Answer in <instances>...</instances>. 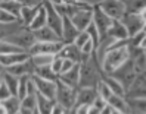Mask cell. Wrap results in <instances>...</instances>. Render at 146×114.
<instances>
[{
	"mask_svg": "<svg viewBox=\"0 0 146 114\" xmlns=\"http://www.w3.org/2000/svg\"><path fill=\"white\" fill-rule=\"evenodd\" d=\"M128 60H130L128 41H115L100 61L102 72L105 75H112L119 67H123Z\"/></svg>",
	"mask_w": 146,
	"mask_h": 114,
	"instance_id": "1",
	"label": "cell"
},
{
	"mask_svg": "<svg viewBox=\"0 0 146 114\" xmlns=\"http://www.w3.org/2000/svg\"><path fill=\"white\" fill-rule=\"evenodd\" d=\"M102 67L96 54L84 60L80 64V88H96L102 81Z\"/></svg>",
	"mask_w": 146,
	"mask_h": 114,
	"instance_id": "2",
	"label": "cell"
},
{
	"mask_svg": "<svg viewBox=\"0 0 146 114\" xmlns=\"http://www.w3.org/2000/svg\"><path fill=\"white\" fill-rule=\"evenodd\" d=\"M5 41H7L9 44L15 46L16 48H19L22 51H30V48L36 44V38H34L33 32L28 29V28H24V29H19L13 34H11L9 37H6Z\"/></svg>",
	"mask_w": 146,
	"mask_h": 114,
	"instance_id": "3",
	"label": "cell"
},
{
	"mask_svg": "<svg viewBox=\"0 0 146 114\" xmlns=\"http://www.w3.org/2000/svg\"><path fill=\"white\" fill-rule=\"evenodd\" d=\"M98 5L102 9V12L112 21H121L125 15V5L123 0H102Z\"/></svg>",
	"mask_w": 146,
	"mask_h": 114,
	"instance_id": "4",
	"label": "cell"
},
{
	"mask_svg": "<svg viewBox=\"0 0 146 114\" xmlns=\"http://www.w3.org/2000/svg\"><path fill=\"white\" fill-rule=\"evenodd\" d=\"M111 76L115 78L117 81L124 86L125 94H127V91H128V88H130V86L134 83L136 79L139 78V75L136 73V70H134V67H133V63H131L130 60H128L123 67H119L117 72H114Z\"/></svg>",
	"mask_w": 146,
	"mask_h": 114,
	"instance_id": "5",
	"label": "cell"
},
{
	"mask_svg": "<svg viewBox=\"0 0 146 114\" xmlns=\"http://www.w3.org/2000/svg\"><path fill=\"white\" fill-rule=\"evenodd\" d=\"M58 89H56V102L62 104L65 108L71 110L75 105V100H77V91L75 88H71L65 83H62L61 81H58Z\"/></svg>",
	"mask_w": 146,
	"mask_h": 114,
	"instance_id": "6",
	"label": "cell"
},
{
	"mask_svg": "<svg viewBox=\"0 0 146 114\" xmlns=\"http://www.w3.org/2000/svg\"><path fill=\"white\" fill-rule=\"evenodd\" d=\"M98 3L99 2H96V5H94V7H93V25L98 28V31L100 34V38H105L108 35V31H109V28H111V25H112L114 21L102 12V9L99 7Z\"/></svg>",
	"mask_w": 146,
	"mask_h": 114,
	"instance_id": "7",
	"label": "cell"
},
{
	"mask_svg": "<svg viewBox=\"0 0 146 114\" xmlns=\"http://www.w3.org/2000/svg\"><path fill=\"white\" fill-rule=\"evenodd\" d=\"M46 9V13H47V26L52 29L55 34H58L62 40V28H64V18L59 15L55 7L52 5V2H43Z\"/></svg>",
	"mask_w": 146,
	"mask_h": 114,
	"instance_id": "8",
	"label": "cell"
},
{
	"mask_svg": "<svg viewBox=\"0 0 146 114\" xmlns=\"http://www.w3.org/2000/svg\"><path fill=\"white\" fill-rule=\"evenodd\" d=\"M65 44L62 41L58 42H36L34 46L30 48L28 54L30 56H36V54H50V56H58L61 50L64 48Z\"/></svg>",
	"mask_w": 146,
	"mask_h": 114,
	"instance_id": "9",
	"label": "cell"
},
{
	"mask_svg": "<svg viewBox=\"0 0 146 114\" xmlns=\"http://www.w3.org/2000/svg\"><path fill=\"white\" fill-rule=\"evenodd\" d=\"M33 81L36 83V88H37V94L44 96V98L50 100V101H56V89H58V81L53 82V81H44V79H40V78H36L33 76Z\"/></svg>",
	"mask_w": 146,
	"mask_h": 114,
	"instance_id": "10",
	"label": "cell"
},
{
	"mask_svg": "<svg viewBox=\"0 0 146 114\" xmlns=\"http://www.w3.org/2000/svg\"><path fill=\"white\" fill-rule=\"evenodd\" d=\"M123 25L125 26V29L128 32V37H134L136 34H139L143 31V25H145V21L140 18V15L137 13H125L121 19Z\"/></svg>",
	"mask_w": 146,
	"mask_h": 114,
	"instance_id": "11",
	"label": "cell"
},
{
	"mask_svg": "<svg viewBox=\"0 0 146 114\" xmlns=\"http://www.w3.org/2000/svg\"><path fill=\"white\" fill-rule=\"evenodd\" d=\"M30 60V54L27 51H21V53H11V54H5V56H0V64L2 67L6 69H11L13 66H18L21 63H25V61Z\"/></svg>",
	"mask_w": 146,
	"mask_h": 114,
	"instance_id": "12",
	"label": "cell"
},
{
	"mask_svg": "<svg viewBox=\"0 0 146 114\" xmlns=\"http://www.w3.org/2000/svg\"><path fill=\"white\" fill-rule=\"evenodd\" d=\"M130 61L133 63V67L136 70V73L142 76L146 73V54L145 51L140 48H130Z\"/></svg>",
	"mask_w": 146,
	"mask_h": 114,
	"instance_id": "13",
	"label": "cell"
},
{
	"mask_svg": "<svg viewBox=\"0 0 146 114\" xmlns=\"http://www.w3.org/2000/svg\"><path fill=\"white\" fill-rule=\"evenodd\" d=\"M125 98L127 100H145L146 98V82H145L143 75L137 78L134 83L128 88Z\"/></svg>",
	"mask_w": 146,
	"mask_h": 114,
	"instance_id": "14",
	"label": "cell"
},
{
	"mask_svg": "<svg viewBox=\"0 0 146 114\" xmlns=\"http://www.w3.org/2000/svg\"><path fill=\"white\" fill-rule=\"evenodd\" d=\"M59 57L66 59V60H71L77 64H81L83 63V54H81V50L75 46V44H65L64 48L61 50V53L58 54Z\"/></svg>",
	"mask_w": 146,
	"mask_h": 114,
	"instance_id": "15",
	"label": "cell"
},
{
	"mask_svg": "<svg viewBox=\"0 0 146 114\" xmlns=\"http://www.w3.org/2000/svg\"><path fill=\"white\" fill-rule=\"evenodd\" d=\"M43 7V2L37 6H25L22 5V10H21V15H19V22L25 26V28H28L31 25V22L34 21V18L37 16V13L40 12V9Z\"/></svg>",
	"mask_w": 146,
	"mask_h": 114,
	"instance_id": "16",
	"label": "cell"
},
{
	"mask_svg": "<svg viewBox=\"0 0 146 114\" xmlns=\"http://www.w3.org/2000/svg\"><path fill=\"white\" fill-rule=\"evenodd\" d=\"M80 31L75 28V25L71 22L68 16L64 18V28H62V42L64 44H74L75 38L78 37Z\"/></svg>",
	"mask_w": 146,
	"mask_h": 114,
	"instance_id": "17",
	"label": "cell"
},
{
	"mask_svg": "<svg viewBox=\"0 0 146 114\" xmlns=\"http://www.w3.org/2000/svg\"><path fill=\"white\" fill-rule=\"evenodd\" d=\"M58 81H61L62 83L71 86V88L78 89V88H80V64H75L70 72L61 75L58 78Z\"/></svg>",
	"mask_w": 146,
	"mask_h": 114,
	"instance_id": "18",
	"label": "cell"
},
{
	"mask_svg": "<svg viewBox=\"0 0 146 114\" xmlns=\"http://www.w3.org/2000/svg\"><path fill=\"white\" fill-rule=\"evenodd\" d=\"M106 37H109L111 40H114V41H128V38H130L128 37L127 29H125V26L123 25L121 21H114L112 22Z\"/></svg>",
	"mask_w": 146,
	"mask_h": 114,
	"instance_id": "19",
	"label": "cell"
},
{
	"mask_svg": "<svg viewBox=\"0 0 146 114\" xmlns=\"http://www.w3.org/2000/svg\"><path fill=\"white\" fill-rule=\"evenodd\" d=\"M98 96V91L96 88H78L77 91V100H75V105H92L93 101Z\"/></svg>",
	"mask_w": 146,
	"mask_h": 114,
	"instance_id": "20",
	"label": "cell"
},
{
	"mask_svg": "<svg viewBox=\"0 0 146 114\" xmlns=\"http://www.w3.org/2000/svg\"><path fill=\"white\" fill-rule=\"evenodd\" d=\"M6 72H9L11 75L21 78V76H34V72H36V66L33 64L31 59L25 63H21L18 66H13L11 69H6Z\"/></svg>",
	"mask_w": 146,
	"mask_h": 114,
	"instance_id": "21",
	"label": "cell"
},
{
	"mask_svg": "<svg viewBox=\"0 0 146 114\" xmlns=\"http://www.w3.org/2000/svg\"><path fill=\"white\" fill-rule=\"evenodd\" d=\"M34 38H36V42H58V41H62L61 37L58 34H55L49 26H44L38 31H34L33 32Z\"/></svg>",
	"mask_w": 146,
	"mask_h": 114,
	"instance_id": "22",
	"label": "cell"
},
{
	"mask_svg": "<svg viewBox=\"0 0 146 114\" xmlns=\"http://www.w3.org/2000/svg\"><path fill=\"white\" fill-rule=\"evenodd\" d=\"M0 9L5 12L12 15L13 18L19 21V15L22 10V2H16V0H0Z\"/></svg>",
	"mask_w": 146,
	"mask_h": 114,
	"instance_id": "23",
	"label": "cell"
},
{
	"mask_svg": "<svg viewBox=\"0 0 146 114\" xmlns=\"http://www.w3.org/2000/svg\"><path fill=\"white\" fill-rule=\"evenodd\" d=\"M102 81H104L108 86H109V89L112 91L114 95H118V96H125V89H124V86L119 83L115 78H112L111 75H102Z\"/></svg>",
	"mask_w": 146,
	"mask_h": 114,
	"instance_id": "24",
	"label": "cell"
},
{
	"mask_svg": "<svg viewBox=\"0 0 146 114\" xmlns=\"http://www.w3.org/2000/svg\"><path fill=\"white\" fill-rule=\"evenodd\" d=\"M44 26H47V13H46V9H44V5H43V7L40 9V12L37 13V16L34 18V21L31 22V25L28 26V29L31 32L34 31H38L41 28H44Z\"/></svg>",
	"mask_w": 146,
	"mask_h": 114,
	"instance_id": "25",
	"label": "cell"
},
{
	"mask_svg": "<svg viewBox=\"0 0 146 114\" xmlns=\"http://www.w3.org/2000/svg\"><path fill=\"white\" fill-rule=\"evenodd\" d=\"M108 105H111L112 108L115 110H119L124 114H128L130 113V108H128V104H127V100L125 96H118V95H112L111 98L108 100Z\"/></svg>",
	"mask_w": 146,
	"mask_h": 114,
	"instance_id": "26",
	"label": "cell"
},
{
	"mask_svg": "<svg viewBox=\"0 0 146 114\" xmlns=\"http://www.w3.org/2000/svg\"><path fill=\"white\" fill-rule=\"evenodd\" d=\"M3 82L6 83V86L9 88V91L12 92L13 96L18 95V85H19V78H16L13 75H11L9 72L3 70Z\"/></svg>",
	"mask_w": 146,
	"mask_h": 114,
	"instance_id": "27",
	"label": "cell"
},
{
	"mask_svg": "<svg viewBox=\"0 0 146 114\" xmlns=\"http://www.w3.org/2000/svg\"><path fill=\"white\" fill-rule=\"evenodd\" d=\"M34 76L40 78V79H44V81H58V76L53 73V70L50 66H44V67H36V72H34Z\"/></svg>",
	"mask_w": 146,
	"mask_h": 114,
	"instance_id": "28",
	"label": "cell"
},
{
	"mask_svg": "<svg viewBox=\"0 0 146 114\" xmlns=\"http://www.w3.org/2000/svg\"><path fill=\"white\" fill-rule=\"evenodd\" d=\"M24 28H25V26L21 22H15V23H11V25L0 23V40H5L6 37H9L11 34L19 31V29H24Z\"/></svg>",
	"mask_w": 146,
	"mask_h": 114,
	"instance_id": "29",
	"label": "cell"
},
{
	"mask_svg": "<svg viewBox=\"0 0 146 114\" xmlns=\"http://www.w3.org/2000/svg\"><path fill=\"white\" fill-rule=\"evenodd\" d=\"M124 5H125V13L139 15L146 7V0H128V2H124Z\"/></svg>",
	"mask_w": 146,
	"mask_h": 114,
	"instance_id": "30",
	"label": "cell"
},
{
	"mask_svg": "<svg viewBox=\"0 0 146 114\" xmlns=\"http://www.w3.org/2000/svg\"><path fill=\"white\" fill-rule=\"evenodd\" d=\"M56 56H50V54H36V56H30L33 64L36 67H44V66H50L52 61Z\"/></svg>",
	"mask_w": 146,
	"mask_h": 114,
	"instance_id": "31",
	"label": "cell"
},
{
	"mask_svg": "<svg viewBox=\"0 0 146 114\" xmlns=\"http://www.w3.org/2000/svg\"><path fill=\"white\" fill-rule=\"evenodd\" d=\"M2 104L6 108L7 114H18L21 111V100L18 98V96H11L9 100L3 101Z\"/></svg>",
	"mask_w": 146,
	"mask_h": 114,
	"instance_id": "32",
	"label": "cell"
},
{
	"mask_svg": "<svg viewBox=\"0 0 146 114\" xmlns=\"http://www.w3.org/2000/svg\"><path fill=\"white\" fill-rule=\"evenodd\" d=\"M127 104H128V108H130V113L146 114V98L145 100H127Z\"/></svg>",
	"mask_w": 146,
	"mask_h": 114,
	"instance_id": "33",
	"label": "cell"
},
{
	"mask_svg": "<svg viewBox=\"0 0 146 114\" xmlns=\"http://www.w3.org/2000/svg\"><path fill=\"white\" fill-rule=\"evenodd\" d=\"M55 102L56 101H50V100H47V98H44V96L37 94V110H38L40 114H50Z\"/></svg>",
	"mask_w": 146,
	"mask_h": 114,
	"instance_id": "34",
	"label": "cell"
},
{
	"mask_svg": "<svg viewBox=\"0 0 146 114\" xmlns=\"http://www.w3.org/2000/svg\"><path fill=\"white\" fill-rule=\"evenodd\" d=\"M96 91H98V96H100V98H104L106 102H108V100L114 94H112V91L109 89V86L104 82V81H100L99 83H98V86H96Z\"/></svg>",
	"mask_w": 146,
	"mask_h": 114,
	"instance_id": "35",
	"label": "cell"
},
{
	"mask_svg": "<svg viewBox=\"0 0 146 114\" xmlns=\"http://www.w3.org/2000/svg\"><path fill=\"white\" fill-rule=\"evenodd\" d=\"M22 50L16 48L15 46L9 44L5 40H0V56H5V54H11V53H21Z\"/></svg>",
	"mask_w": 146,
	"mask_h": 114,
	"instance_id": "36",
	"label": "cell"
},
{
	"mask_svg": "<svg viewBox=\"0 0 146 114\" xmlns=\"http://www.w3.org/2000/svg\"><path fill=\"white\" fill-rule=\"evenodd\" d=\"M62 66H64V59L59 57V56H56V57L53 59V61H52V64H50V67H52L53 73H55L58 78H59V75L62 73Z\"/></svg>",
	"mask_w": 146,
	"mask_h": 114,
	"instance_id": "37",
	"label": "cell"
},
{
	"mask_svg": "<svg viewBox=\"0 0 146 114\" xmlns=\"http://www.w3.org/2000/svg\"><path fill=\"white\" fill-rule=\"evenodd\" d=\"M15 22H19L16 18H13L12 15H9L7 12H5L3 9H0V23L3 25H11V23H15Z\"/></svg>",
	"mask_w": 146,
	"mask_h": 114,
	"instance_id": "38",
	"label": "cell"
},
{
	"mask_svg": "<svg viewBox=\"0 0 146 114\" xmlns=\"http://www.w3.org/2000/svg\"><path fill=\"white\" fill-rule=\"evenodd\" d=\"M89 40H90V37H89V34H87V32L84 31V32H80V34H78V37L75 38L74 44H75V46L78 47L80 50H81V47H83V46H84V44L87 42Z\"/></svg>",
	"mask_w": 146,
	"mask_h": 114,
	"instance_id": "39",
	"label": "cell"
},
{
	"mask_svg": "<svg viewBox=\"0 0 146 114\" xmlns=\"http://www.w3.org/2000/svg\"><path fill=\"white\" fill-rule=\"evenodd\" d=\"M11 96H13L12 92L9 91V88H7L6 83L3 82L2 85H0V102H3V101H6V100H9Z\"/></svg>",
	"mask_w": 146,
	"mask_h": 114,
	"instance_id": "40",
	"label": "cell"
},
{
	"mask_svg": "<svg viewBox=\"0 0 146 114\" xmlns=\"http://www.w3.org/2000/svg\"><path fill=\"white\" fill-rule=\"evenodd\" d=\"M68 113V108H65L62 104L59 102H55L53 107H52V111H50V114H66Z\"/></svg>",
	"mask_w": 146,
	"mask_h": 114,
	"instance_id": "41",
	"label": "cell"
},
{
	"mask_svg": "<svg viewBox=\"0 0 146 114\" xmlns=\"http://www.w3.org/2000/svg\"><path fill=\"white\" fill-rule=\"evenodd\" d=\"M92 105H93L94 108H98L99 111H102V110H104V108L106 107V105H108V102H106L104 98H100V96H96V100L93 101V104H92Z\"/></svg>",
	"mask_w": 146,
	"mask_h": 114,
	"instance_id": "42",
	"label": "cell"
},
{
	"mask_svg": "<svg viewBox=\"0 0 146 114\" xmlns=\"http://www.w3.org/2000/svg\"><path fill=\"white\" fill-rule=\"evenodd\" d=\"M74 113L75 114H89V110H90V105H84V104H80V105H74L72 107Z\"/></svg>",
	"mask_w": 146,
	"mask_h": 114,
	"instance_id": "43",
	"label": "cell"
},
{
	"mask_svg": "<svg viewBox=\"0 0 146 114\" xmlns=\"http://www.w3.org/2000/svg\"><path fill=\"white\" fill-rule=\"evenodd\" d=\"M75 64H77V63H74V61L64 59V66H62V73H61V75H64V73H66V72H70V70H71ZM61 75H59V76H61Z\"/></svg>",
	"mask_w": 146,
	"mask_h": 114,
	"instance_id": "44",
	"label": "cell"
},
{
	"mask_svg": "<svg viewBox=\"0 0 146 114\" xmlns=\"http://www.w3.org/2000/svg\"><path fill=\"white\" fill-rule=\"evenodd\" d=\"M89 114H100V111L98 108H94L93 105H90V110H89Z\"/></svg>",
	"mask_w": 146,
	"mask_h": 114,
	"instance_id": "45",
	"label": "cell"
},
{
	"mask_svg": "<svg viewBox=\"0 0 146 114\" xmlns=\"http://www.w3.org/2000/svg\"><path fill=\"white\" fill-rule=\"evenodd\" d=\"M100 114H111V105H106V107L100 111Z\"/></svg>",
	"mask_w": 146,
	"mask_h": 114,
	"instance_id": "46",
	"label": "cell"
},
{
	"mask_svg": "<svg viewBox=\"0 0 146 114\" xmlns=\"http://www.w3.org/2000/svg\"><path fill=\"white\" fill-rule=\"evenodd\" d=\"M140 50H146V35H145V38H143V41H142V44H140Z\"/></svg>",
	"mask_w": 146,
	"mask_h": 114,
	"instance_id": "47",
	"label": "cell"
},
{
	"mask_svg": "<svg viewBox=\"0 0 146 114\" xmlns=\"http://www.w3.org/2000/svg\"><path fill=\"white\" fill-rule=\"evenodd\" d=\"M139 15H140V18H142V19H143V21L146 22V7L143 9V10H142V12H140Z\"/></svg>",
	"mask_w": 146,
	"mask_h": 114,
	"instance_id": "48",
	"label": "cell"
},
{
	"mask_svg": "<svg viewBox=\"0 0 146 114\" xmlns=\"http://www.w3.org/2000/svg\"><path fill=\"white\" fill-rule=\"evenodd\" d=\"M111 114H124V113H121L119 110H115V108L111 107Z\"/></svg>",
	"mask_w": 146,
	"mask_h": 114,
	"instance_id": "49",
	"label": "cell"
},
{
	"mask_svg": "<svg viewBox=\"0 0 146 114\" xmlns=\"http://www.w3.org/2000/svg\"><path fill=\"white\" fill-rule=\"evenodd\" d=\"M3 83V72H0V85Z\"/></svg>",
	"mask_w": 146,
	"mask_h": 114,
	"instance_id": "50",
	"label": "cell"
},
{
	"mask_svg": "<svg viewBox=\"0 0 146 114\" xmlns=\"http://www.w3.org/2000/svg\"><path fill=\"white\" fill-rule=\"evenodd\" d=\"M143 32L146 34V22H145V25H143Z\"/></svg>",
	"mask_w": 146,
	"mask_h": 114,
	"instance_id": "51",
	"label": "cell"
},
{
	"mask_svg": "<svg viewBox=\"0 0 146 114\" xmlns=\"http://www.w3.org/2000/svg\"><path fill=\"white\" fill-rule=\"evenodd\" d=\"M3 70H5V69L2 67V64H0V72H3Z\"/></svg>",
	"mask_w": 146,
	"mask_h": 114,
	"instance_id": "52",
	"label": "cell"
},
{
	"mask_svg": "<svg viewBox=\"0 0 146 114\" xmlns=\"http://www.w3.org/2000/svg\"><path fill=\"white\" fill-rule=\"evenodd\" d=\"M34 114H40V113H38V110H36V111H34Z\"/></svg>",
	"mask_w": 146,
	"mask_h": 114,
	"instance_id": "53",
	"label": "cell"
},
{
	"mask_svg": "<svg viewBox=\"0 0 146 114\" xmlns=\"http://www.w3.org/2000/svg\"><path fill=\"white\" fill-rule=\"evenodd\" d=\"M143 76H145V82H146V73H145V75H143Z\"/></svg>",
	"mask_w": 146,
	"mask_h": 114,
	"instance_id": "54",
	"label": "cell"
},
{
	"mask_svg": "<svg viewBox=\"0 0 146 114\" xmlns=\"http://www.w3.org/2000/svg\"><path fill=\"white\" fill-rule=\"evenodd\" d=\"M128 114H133V113H128Z\"/></svg>",
	"mask_w": 146,
	"mask_h": 114,
	"instance_id": "55",
	"label": "cell"
},
{
	"mask_svg": "<svg viewBox=\"0 0 146 114\" xmlns=\"http://www.w3.org/2000/svg\"><path fill=\"white\" fill-rule=\"evenodd\" d=\"M145 54H146V50H145Z\"/></svg>",
	"mask_w": 146,
	"mask_h": 114,
	"instance_id": "56",
	"label": "cell"
},
{
	"mask_svg": "<svg viewBox=\"0 0 146 114\" xmlns=\"http://www.w3.org/2000/svg\"><path fill=\"white\" fill-rule=\"evenodd\" d=\"M18 114H19V113H18Z\"/></svg>",
	"mask_w": 146,
	"mask_h": 114,
	"instance_id": "57",
	"label": "cell"
}]
</instances>
